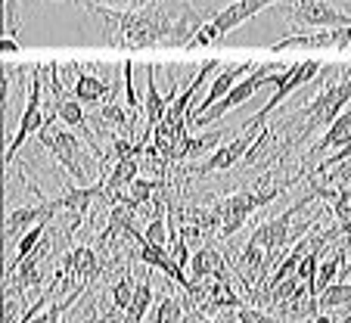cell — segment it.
<instances>
[{
  "instance_id": "obj_26",
  "label": "cell",
  "mask_w": 351,
  "mask_h": 323,
  "mask_svg": "<svg viewBox=\"0 0 351 323\" xmlns=\"http://www.w3.org/2000/svg\"><path fill=\"white\" fill-rule=\"evenodd\" d=\"M99 119L112 121L119 131H128V134H131V119H128V112L121 109L119 103H106V106H103V115H99Z\"/></svg>"
},
{
  "instance_id": "obj_10",
  "label": "cell",
  "mask_w": 351,
  "mask_h": 323,
  "mask_svg": "<svg viewBox=\"0 0 351 323\" xmlns=\"http://www.w3.org/2000/svg\"><path fill=\"white\" fill-rule=\"evenodd\" d=\"M255 143H258V134H249V131H239L237 137L230 140V143L218 146V149L212 152V158H208L206 165H199L196 171L199 174H212V171H227V168H233L239 162V158H245L249 152L255 149Z\"/></svg>"
},
{
  "instance_id": "obj_11",
  "label": "cell",
  "mask_w": 351,
  "mask_h": 323,
  "mask_svg": "<svg viewBox=\"0 0 351 323\" xmlns=\"http://www.w3.org/2000/svg\"><path fill=\"white\" fill-rule=\"evenodd\" d=\"M171 99L168 93L159 91L156 84V66H146V93H143V109H146V119H143V134H140V143H149V134H156V128L165 121V112Z\"/></svg>"
},
{
  "instance_id": "obj_30",
  "label": "cell",
  "mask_w": 351,
  "mask_h": 323,
  "mask_svg": "<svg viewBox=\"0 0 351 323\" xmlns=\"http://www.w3.org/2000/svg\"><path fill=\"white\" fill-rule=\"evenodd\" d=\"M336 323H351V314H348V317H342V320H336Z\"/></svg>"
},
{
  "instance_id": "obj_19",
  "label": "cell",
  "mask_w": 351,
  "mask_h": 323,
  "mask_svg": "<svg viewBox=\"0 0 351 323\" xmlns=\"http://www.w3.org/2000/svg\"><path fill=\"white\" fill-rule=\"evenodd\" d=\"M351 304V280L348 283H332L317 296V311L330 314L332 308H348Z\"/></svg>"
},
{
  "instance_id": "obj_8",
  "label": "cell",
  "mask_w": 351,
  "mask_h": 323,
  "mask_svg": "<svg viewBox=\"0 0 351 323\" xmlns=\"http://www.w3.org/2000/svg\"><path fill=\"white\" fill-rule=\"evenodd\" d=\"M56 199H40V202L34 205H22V208H13L7 215V221H3V243L13 249V246H19V239L25 237L32 227L38 224H50V218L56 215Z\"/></svg>"
},
{
  "instance_id": "obj_13",
  "label": "cell",
  "mask_w": 351,
  "mask_h": 323,
  "mask_svg": "<svg viewBox=\"0 0 351 323\" xmlns=\"http://www.w3.org/2000/svg\"><path fill=\"white\" fill-rule=\"evenodd\" d=\"M103 193H106L103 178H99L97 184H90V187H72V190H66L60 199H56V208L69 211V215L75 218V224H78V221L87 215V208L93 205V199H103Z\"/></svg>"
},
{
  "instance_id": "obj_12",
  "label": "cell",
  "mask_w": 351,
  "mask_h": 323,
  "mask_svg": "<svg viewBox=\"0 0 351 323\" xmlns=\"http://www.w3.org/2000/svg\"><path fill=\"white\" fill-rule=\"evenodd\" d=\"M289 47H336V50H351V25H342V28H320V32H311V34H289V38L277 40L271 47L274 53L280 50H289Z\"/></svg>"
},
{
  "instance_id": "obj_18",
  "label": "cell",
  "mask_w": 351,
  "mask_h": 323,
  "mask_svg": "<svg viewBox=\"0 0 351 323\" xmlns=\"http://www.w3.org/2000/svg\"><path fill=\"white\" fill-rule=\"evenodd\" d=\"M162 180H146V178H137L131 187H128V193H125V199H121V205H128L131 211H137L140 205H146L149 199L156 196V193L162 190Z\"/></svg>"
},
{
  "instance_id": "obj_25",
  "label": "cell",
  "mask_w": 351,
  "mask_h": 323,
  "mask_svg": "<svg viewBox=\"0 0 351 323\" xmlns=\"http://www.w3.org/2000/svg\"><path fill=\"white\" fill-rule=\"evenodd\" d=\"M125 311L121 308H109V311H99L97 304H87L84 308V317H81V323H125Z\"/></svg>"
},
{
  "instance_id": "obj_14",
  "label": "cell",
  "mask_w": 351,
  "mask_h": 323,
  "mask_svg": "<svg viewBox=\"0 0 351 323\" xmlns=\"http://www.w3.org/2000/svg\"><path fill=\"white\" fill-rule=\"evenodd\" d=\"M190 277H193V283H206V280H230L227 277L224 255H221L218 249H212V246H202L199 252H193Z\"/></svg>"
},
{
  "instance_id": "obj_31",
  "label": "cell",
  "mask_w": 351,
  "mask_h": 323,
  "mask_svg": "<svg viewBox=\"0 0 351 323\" xmlns=\"http://www.w3.org/2000/svg\"><path fill=\"white\" fill-rule=\"evenodd\" d=\"M199 323H215V320H202V317H199Z\"/></svg>"
},
{
  "instance_id": "obj_16",
  "label": "cell",
  "mask_w": 351,
  "mask_h": 323,
  "mask_svg": "<svg viewBox=\"0 0 351 323\" xmlns=\"http://www.w3.org/2000/svg\"><path fill=\"white\" fill-rule=\"evenodd\" d=\"M69 93H72L78 103L93 106V103H103V99L109 97V84L103 78H97V75L78 72V78H75V84H72V91Z\"/></svg>"
},
{
  "instance_id": "obj_17",
  "label": "cell",
  "mask_w": 351,
  "mask_h": 323,
  "mask_svg": "<svg viewBox=\"0 0 351 323\" xmlns=\"http://www.w3.org/2000/svg\"><path fill=\"white\" fill-rule=\"evenodd\" d=\"M149 304H153V274H149V277H143L137 283V292H134L131 308L125 311V323H143Z\"/></svg>"
},
{
  "instance_id": "obj_22",
  "label": "cell",
  "mask_w": 351,
  "mask_h": 323,
  "mask_svg": "<svg viewBox=\"0 0 351 323\" xmlns=\"http://www.w3.org/2000/svg\"><path fill=\"white\" fill-rule=\"evenodd\" d=\"M62 3H81V7H106V10H125V13H131V10L153 7V3H159V0H62Z\"/></svg>"
},
{
  "instance_id": "obj_15",
  "label": "cell",
  "mask_w": 351,
  "mask_h": 323,
  "mask_svg": "<svg viewBox=\"0 0 351 323\" xmlns=\"http://www.w3.org/2000/svg\"><path fill=\"white\" fill-rule=\"evenodd\" d=\"M345 143H351V106L345 109L342 115H339L336 121H332L330 128H326V134L317 140V143L308 149V158H314V156H320V152H326V149H342Z\"/></svg>"
},
{
  "instance_id": "obj_28",
  "label": "cell",
  "mask_w": 351,
  "mask_h": 323,
  "mask_svg": "<svg viewBox=\"0 0 351 323\" xmlns=\"http://www.w3.org/2000/svg\"><path fill=\"white\" fill-rule=\"evenodd\" d=\"M0 47H3V53H16V50H19V44H16L13 38H3V44H0Z\"/></svg>"
},
{
  "instance_id": "obj_27",
  "label": "cell",
  "mask_w": 351,
  "mask_h": 323,
  "mask_svg": "<svg viewBox=\"0 0 351 323\" xmlns=\"http://www.w3.org/2000/svg\"><path fill=\"white\" fill-rule=\"evenodd\" d=\"M237 323H277V320H274L271 314H265V311H258V308H239Z\"/></svg>"
},
{
  "instance_id": "obj_23",
  "label": "cell",
  "mask_w": 351,
  "mask_h": 323,
  "mask_svg": "<svg viewBox=\"0 0 351 323\" xmlns=\"http://www.w3.org/2000/svg\"><path fill=\"white\" fill-rule=\"evenodd\" d=\"M153 323H184V304L174 296H165L153 311Z\"/></svg>"
},
{
  "instance_id": "obj_7",
  "label": "cell",
  "mask_w": 351,
  "mask_h": 323,
  "mask_svg": "<svg viewBox=\"0 0 351 323\" xmlns=\"http://www.w3.org/2000/svg\"><path fill=\"white\" fill-rule=\"evenodd\" d=\"M280 13L298 28H342V25H351V13L345 10L332 7L326 0H289Z\"/></svg>"
},
{
  "instance_id": "obj_21",
  "label": "cell",
  "mask_w": 351,
  "mask_h": 323,
  "mask_svg": "<svg viewBox=\"0 0 351 323\" xmlns=\"http://www.w3.org/2000/svg\"><path fill=\"white\" fill-rule=\"evenodd\" d=\"M342 264H345V252H342V249H339L332 258L320 261V267H317V280H314V296H320V292H324L326 286L336 283L339 271H342Z\"/></svg>"
},
{
  "instance_id": "obj_5",
  "label": "cell",
  "mask_w": 351,
  "mask_h": 323,
  "mask_svg": "<svg viewBox=\"0 0 351 323\" xmlns=\"http://www.w3.org/2000/svg\"><path fill=\"white\" fill-rule=\"evenodd\" d=\"M40 143H44L47 149L53 152V158L60 162L62 168H66L69 174H72L75 180H78L81 187L87 184V174H90V162L81 156V140L75 137L72 131H66V128L56 125V115H53V112H50V119L44 121V128H40Z\"/></svg>"
},
{
  "instance_id": "obj_2",
  "label": "cell",
  "mask_w": 351,
  "mask_h": 323,
  "mask_svg": "<svg viewBox=\"0 0 351 323\" xmlns=\"http://www.w3.org/2000/svg\"><path fill=\"white\" fill-rule=\"evenodd\" d=\"M277 3H283V0H233V3H227V7H215V16L199 28V34L190 40V47L215 44V40H221L224 34H230L233 28H239L243 22L255 19L261 10L277 7Z\"/></svg>"
},
{
  "instance_id": "obj_6",
  "label": "cell",
  "mask_w": 351,
  "mask_h": 323,
  "mask_svg": "<svg viewBox=\"0 0 351 323\" xmlns=\"http://www.w3.org/2000/svg\"><path fill=\"white\" fill-rule=\"evenodd\" d=\"M320 72H324V62H320V60H305V62H295V66H289L283 75H280L277 91L271 93V99H267V103L261 106V109L252 115V119H245V121H243V131H249V134H261V128H265L267 115L277 112V106L283 103V99L289 97V93H295L302 84L314 81Z\"/></svg>"
},
{
  "instance_id": "obj_1",
  "label": "cell",
  "mask_w": 351,
  "mask_h": 323,
  "mask_svg": "<svg viewBox=\"0 0 351 323\" xmlns=\"http://www.w3.org/2000/svg\"><path fill=\"white\" fill-rule=\"evenodd\" d=\"M324 72L330 75V81H326L324 91L302 109L305 125H302V131H298L295 137H292L295 143L308 140L314 131H320V128H330L332 121L351 106V66H326Z\"/></svg>"
},
{
  "instance_id": "obj_20",
  "label": "cell",
  "mask_w": 351,
  "mask_h": 323,
  "mask_svg": "<svg viewBox=\"0 0 351 323\" xmlns=\"http://www.w3.org/2000/svg\"><path fill=\"white\" fill-rule=\"evenodd\" d=\"M221 137H224V131H212V134H202V137H190V134H186V137L180 140L178 158H193V156H199V152L215 149Z\"/></svg>"
},
{
  "instance_id": "obj_3",
  "label": "cell",
  "mask_w": 351,
  "mask_h": 323,
  "mask_svg": "<svg viewBox=\"0 0 351 323\" xmlns=\"http://www.w3.org/2000/svg\"><path fill=\"white\" fill-rule=\"evenodd\" d=\"M44 75H47L44 66H32V87H28L25 109H22L19 125H16L13 137H10V143H7V156H3V165L7 168H13V162H16V156H19V149L25 146V140L32 137V134H40L44 121L50 119V112L40 109V99H44Z\"/></svg>"
},
{
  "instance_id": "obj_24",
  "label": "cell",
  "mask_w": 351,
  "mask_h": 323,
  "mask_svg": "<svg viewBox=\"0 0 351 323\" xmlns=\"http://www.w3.org/2000/svg\"><path fill=\"white\" fill-rule=\"evenodd\" d=\"M134 292H137V283L131 280V271H128V277H121L119 283L112 286V302H115V308H121V311L131 308Z\"/></svg>"
},
{
  "instance_id": "obj_29",
  "label": "cell",
  "mask_w": 351,
  "mask_h": 323,
  "mask_svg": "<svg viewBox=\"0 0 351 323\" xmlns=\"http://www.w3.org/2000/svg\"><path fill=\"white\" fill-rule=\"evenodd\" d=\"M314 323H336V320H332V317H330V314H326V311H320V314H317V317H314Z\"/></svg>"
},
{
  "instance_id": "obj_9",
  "label": "cell",
  "mask_w": 351,
  "mask_h": 323,
  "mask_svg": "<svg viewBox=\"0 0 351 323\" xmlns=\"http://www.w3.org/2000/svg\"><path fill=\"white\" fill-rule=\"evenodd\" d=\"M255 66H258V62H233V66L221 69V75L215 78V84L208 87V93L202 97V103H196V106L190 109V115H186V125H196V121L202 119V115H206L215 103H221V99H224L227 93H230L233 87L239 84V78H243V75H249Z\"/></svg>"
},
{
  "instance_id": "obj_4",
  "label": "cell",
  "mask_w": 351,
  "mask_h": 323,
  "mask_svg": "<svg viewBox=\"0 0 351 323\" xmlns=\"http://www.w3.org/2000/svg\"><path fill=\"white\" fill-rule=\"evenodd\" d=\"M283 72H286V69L280 66V62H258V66H255L252 72L245 75V78L239 81V84L233 87V91L227 93L224 99H221V103H215L212 109H208V112L202 115V119H199L196 125H190V128H206V125H212V121L224 119L227 112H233V109H237V106H243L245 99H252L265 84H277L280 75H283Z\"/></svg>"
}]
</instances>
